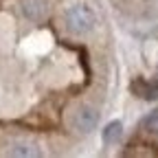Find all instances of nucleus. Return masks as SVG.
<instances>
[{"instance_id": "obj_1", "label": "nucleus", "mask_w": 158, "mask_h": 158, "mask_svg": "<svg viewBox=\"0 0 158 158\" xmlns=\"http://www.w3.org/2000/svg\"><path fill=\"white\" fill-rule=\"evenodd\" d=\"M64 20H66V29L73 35H88L97 24V18H94L92 9L86 5H73L64 13Z\"/></svg>"}, {"instance_id": "obj_2", "label": "nucleus", "mask_w": 158, "mask_h": 158, "mask_svg": "<svg viewBox=\"0 0 158 158\" xmlns=\"http://www.w3.org/2000/svg\"><path fill=\"white\" fill-rule=\"evenodd\" d=\"M97 123H99V114H97V110L90 108V106H81V108L75 112V116H73L75 130L81 132V134H90V132L97 127Z\"/></svg>"}, {"instance_id": "obj_3", "label": "nucleus", "mask_w": 158, "mask_h": 158, "mask_svg": "<svg viewBox=\"0 0 158 158\" xmlns=\"http://www.w3.org/2000/svg\"><path fill=\"white\" fill-rule=\"evenodd\" d=\"M132 92L141 99H147V101H154L158 97V81H147V79H136L132 81Z\"/></svg>"}, {"instance_id": "obj_4", "label": "nucleus", "mask_w": 158, "mask_h": 158, "mask_svg": "<svg viewBox=\"0 0 158 158\" xmlns=\"http://www.w3.org/2000/svg\"><path fill=\"white\" fill-rule=\"evenodd\" d=\"M22 11L29 20L37 22V20H42L46 15L48 7H46V0H22Z\"/></svg>"}, {"instance_id": "obj_5", "label": "nucleus", "mask_w": 158, "mask_h": 158, "mask_svg": "<svg viewBox=\"0 0 158 158\" xmlns=\"http://www.w3.org/2000/svg\"><path fill=\"white\" fill-rule=\"evenodd\" d=\"M9 156H22V158H31V156H40V149L33 143L27 141H15L9 147Z\"/></svg>"}, {"instance_id": "obj_6", "label": "nucleus", "mask_w": 158, "mask_h": 158, "mask_svg": "<svg viewBox=\"0 0 158 158\" xmlns=\"http://www.w3.org/2000/svg\"><path fill=\"white\" fill-rule=\"evenodd\" d=\"M121 136H123V123L121 121H110L106 127H103V141L108 145H114L121 141Z\"/></svg>"}, {"instance_id": "obj_7", "label": "nucleus", "mask_w": 158, "mask_h": 158, "mask_svg": "<svg viewBox=\"0 0 158 158\" xmlns=\"http://www.w3.org/2000/svg\"><path fill=\"white\" fill-rule=\"evenodd\" d=\"M141 127L147 132V134H158V110H154V112H149L145 118H143V123H141Z\"/></svg>"}]
</instances>
